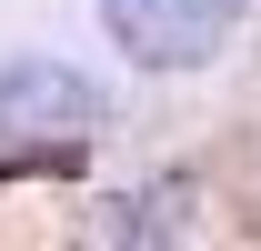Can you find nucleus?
Masks as SVG:
<instances>
[{
    "label": "nucleus",
    "instance_id": "1",
    "mask_svg": "<svg viewBox=\"0 0 261 251\" xmlns=\"http://www.w3.org/2000/svg\"><path fill=\"white\" fill-rule=\"evenodd\" d=\"M100 31L141 70H201L241 31V0H100Z\"/></svg>",
    "mask_w": 261,
    "mask_h": 251
},
{
    "label": "nucleus",
    "instance_id": "2",
    "mask_svg": "<svg viewBox=\"0 0 261 251\" xmlns=\"http://www.w3.org/2000/svg\"><path fill=\"white\" fill-rule=\"evenodd\" d=\"M0 131H10L20 151H40V141H91L100 131V91L70 61H10L0 70Z\"/></svg>",
    "mask_w": 261,
    "mask_h": 251
}]
</instances>
